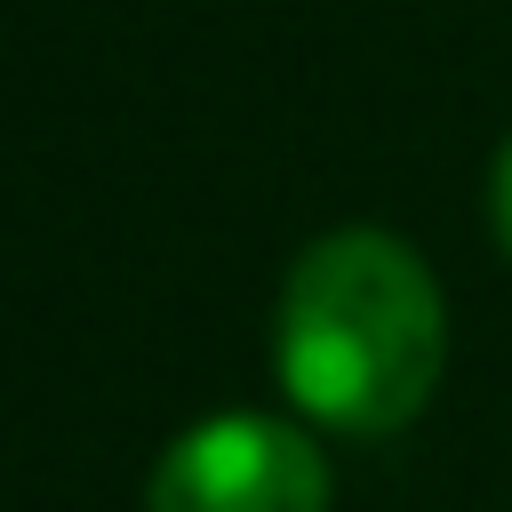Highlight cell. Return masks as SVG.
I'll return each mask as SVG.
<instances>
[{"instance_id": "6da1fadb", "label": "cell", "mask_w": 512, "mask_h": 512, "mask_svg": "<svg viewBox=\"0 0 512 512\" xmlns=\"http://www.w3.org/2000/svg\"><path fill=\"white\" fill-rule=\"evenodd\" d=\"M272 360L288 400L328 432L376 440L416 424L448 360V312L424 256L376 224L312 240L280 288Z\"/></svg>"}, {"instance_id": "7a4b0ae2", "label": "cell", "mask_w": 512, "mask_h": 512, "mask_svg": "<svg viewBox=\"0 0 512 512\" xmlns=\"http://www.w3.org/2000/svg\"><path fill=\"white\" fill-rule=\"evenodd\" d=\"M328 496V456L280 416H208L144 480V512H328Z\"/></svg>"}, {"instance_id": "3957f363", "label": "cell", "mask_w": 512, "mask_h": 512, "mask_svg": "<svg viewBox=\"0 0 512 512\" xmlns=\"http://www.w3.org/2000/svg\"><path fill=\"white\" fill-rule=\"evenodd\" d=\"M488 216H496V240H504V256H512V144L496 152V184H488Z\"/></svg>"}]
</instances>
